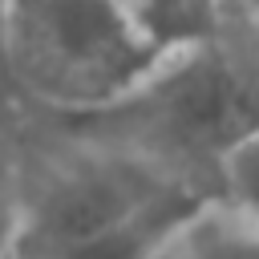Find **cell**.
<instances>
[{"instance_id":"obj_9","label":"cell","mask_w":259,"mask_h":259,"mask_svg":"<svg viewBox=\"0 0 259 259\" xmlns=\"http://www.w3.org/2000/svg\"><path fill=\"white\" fill-rule=\"evenodd\" d=\"M227 8H235L247 24H255V28H259V0H227Z\"/></svg>"},{"instance_id":"obj_8","label":"cell","mask_w":259,"mask_h":259,"mask_svg":"<svg viewBox=\"0 0 259 259\" xmlns=\"http://www.w3.org/2000/svg\"><path fill=\"white\" fill-rule=\"evenodd\" d=\"M0 259H49L45 251H36V247H24V243H16V247H0Z\"/></svg>"},{"instance_id":"obj_7","label":"cell","mask_w":259,"mask_h":259,"mask_svg":"<svg viewBox=\"0 0 259 259\" xmlns=\"http://www.w3.org/2000/svg\"><path fill=\"white\" fill-rule=\"evenodd\" d=\"M219 202L259 227V130H251L219 166Z\"/></svg>"},{"instance_id":"obj_5","label":"cell","mask_w":259,"mask_h":259,"mask_svg":"<svg viewBox=\"0 0 259 259\" xmlns=\"http://www.w3.org/2000/svg\"><path fill=\"white\" fill-rule=\"evenodd\" d=\"M117 4L125 8L130 24L142 32L150 49H158L162 57H178L219 36L227 0H117Z\"/></svg>"},{"instance_id":"obj_6","label":"cell","mask_w":259,"mask_h":259,"mask_svg":"<svg viewBox=\"0 0 259 259\" xmlns=\"http://www.w3.org/2000/svg\"><path fill=\"white\" fill-rule=\"evenodd\" d=\"M162 259H259V227L210 198L178 231Z\"/></svg>"},{"instance_id":"obj_10","label":"cell","mask_w":259,"mask_h":259,"mask_svg":"<svg viewBox=\"0 0 259 259\" xmlns=\"http://www.w3.org/2000/svg\"><path fill=\"white\" fill-rule=\"evenodd\" d=\"M0 8H4V0H0Z\"/></svg>"},{"instance_id":"obj_4","label":"cell","mask_w":259,"mask_h":259,"mask_svg":"<svg viewBox=\"0 0 259 259\" xmlns=\"http://www.w3.org/2000/svg\"><path fill=\"white\" fill-rule=\"evenodd\" d=\"M206 202H210V194H202L186 182H170L150 202H142L134 214H125L97 239L61 251L57 259H162L166 247L178 239V231Z\"/></svg>"},{"instance_id":"obj_3","label":"cell","mask_w":259,"mask_h":259,"mask_svg":"<svg viewBox=\"0 0 259 259\" xmlns=\"http://www.w3.org/2000/svg\"><path fill=\"white\" fill-rule=\"evenodd\" d=\"M162 170L150 162L105 146L89 162L69 166L32 210V247L57 259L69 247H81L150 202L162 186H170Z\"/></svg>"},{"instance_id":"obj_2","label":"cell","mask_w":259,"mask_h":259,"mask_svg":"<svg viewBox=\"0 0 259 259\" xmlns=\"http://www.w3.org/2000/svg\"><path fill=\"white\" fill-rule=\"evenodd\" d=\"M0 28L12 77L65 113H105L170 61L117 0H4Z\"/></svg>"},{"instance_id":"obj_1","label":"cell","mask_w":259,"mask_h":259,"mask_svg":"<svg viewBox=\"0 0 259 259\" xmlns=\"http://www.w3.org/2000/svg\"><path fill=\"white\" fill-rule=\"evenodd\" d=\"M97 117L125 125L113 150L219 198L223 158L259 130V28L223 4L210 45L170 57L130 101Z\"/></svg>"}]
</instances>
